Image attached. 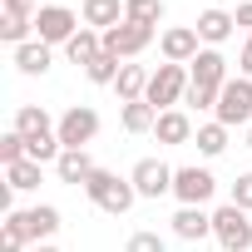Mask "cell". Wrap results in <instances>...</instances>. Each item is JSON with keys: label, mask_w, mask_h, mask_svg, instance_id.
I'll list each match as a JSON object with an SVG mask.
<instances>
[{"label": "cell", "mask_w": 252, "mask_h": 252, "mask_svg": "<svg viewBox=\"0 0 252 252\" xmlns=\"http://www.w3.org/2000/svg\"><path fill=\"white\" fill-rule=\"evenodd\" d=\"M25 158H30V149H25V139H20L15 129H5V134H0V163L10 168V163H25Z\"/></svg>", "instance_id": "obj_28"}, {"label": "cell", "mask_w": 252, "mask_h": 252, "mask_svg": "<svg viewBox=\"0 0 252 252\" xmlns=\"http://www.w3.org/2000/svg\"><path fill=\"white\" fill-rule=\"evenodd\" d=\"M84 193H89V203H94V208H104L109 218H124V213L139 203L134 178H119V173H109V168H94V173H89V183H84Z\"/></svg>", "instance_id": "obj_1"}, {"label": "cell", "mask_w": 252, "mask_h": 252, "mask_svg": "<svg viewBox=\"0 0 252 252\" xmlns=\"http://www.w3.org/2000/svg\"><path fill=\"white\" fill-rule=\"evenodd\" d=\"M213 193H218V178H213L208 168H198V163L173 168V198H178L183 208H203V203H213Z\"/></svg>", "instance_id": "obj_7"}, {"label": "cell", "mask_w": 252, "mask_h": 252, "mask_svg": "<svg viewBox=\"0 0 252 252\" xmlns=\"http://www.w3.org/2000/svg\"><path fill=\"white\" fill-rule=\"evenodd\" d=\"M247 149H252V129H247Z\"/></svg>", "instance_id": "obj_36"}, {"label": "cell", "mask_w": 252, "mask_h": 252, "mask_svg": "<svg viewBox=\"0 0 252 252\" xmlns=\"http://www.w3.org/2000/svg\"><path fill=\"white\" fill-rule=\"evenodd\" d=\"M232 20H237V25H242V30H252V0H242V5H237V10H232Z\"/></svg>", "instance_id": "obj_33"}, {"label": "cell", "mask_w": 252, "mask_h": 252, "mask_svg": "<svg viewBox=\"0 0 252 252\" xmlns=\"http://www.w3.org/2000/svg\"><path fill=\"white\" fill-rule=\"evenodd\" d=\"M232 25H237V20H232V10H203L193 30H198V40H203V45H213V50H218V45L232 35Z\"/></svg>", "instance_id": "obj_18"}, {"label": "cell", "mask_w": 252, "mask_h": 252, "mask_svg": "<svg viewBox=\"0 0 252 252\" xmlns=\"http://www.w3.org/2000/svg\"><path fill=\"white\" fill-rule=\"evenodd\" d=\"M124 64H129V60H119V55H109V50H104V55H94V60L84 64V79H89V84H114Z\"/></svg>", "instance_id": "obj_24"}, {"label": "cell", "mask_w": 252, "mask_h": 252, "mask_svg": "<svg viewBox=\"0 0 252 252\" xmlns=\"http://www.w3.org/2000/svg\"><path fill=\"white\" fill-rule=\"evenodd\" d=\"M129 178H134V188H139V198H154V203H158L163 193H173V168H168L163 158H139Z\"/></svg>", "instance_id": "obj_10"}, {"label": "cell", "mask_w": 252, "mask_h": 252, "mask_svg": "<svg viewBox=\"0 0 252 252\" xmlns=\"http://www.w3.org/2000/svg\"><path fill=\"white\" fill-rule=\"evenodd\" d=\"M25 242H30V237H25V227L5 213V222H0V252H25Z\"/></svg>", "instance_id": "obj_29"}, {"label": "cell", "mask_w": 252, "mask_h": 252, "mask_svg": "<svg viewBox=\"0 0 252 252\" xmlns=\"http://www.w3.org/2000/svg\"><path fill=\"white\" fill-rule=\"evenodd\" d=\"M218 124H222V129H237V124H247L252 119V79H227L222 84V94H218Z\"/></svg>", "instance_id": "obj_3"}, {"label": "cell", "mask_w": 252, "mask_h": 252, "mask_svg": "<svg viewBox=\"0 0 252 252\" xmlns=\"http://www.w3.org/2000/svg\"><path fill=\"white\" fill-rule=\"evenodd\" d=\"M237 69H242V79H252V35H247V45H242V55H237Z\"/></svg>", "instance_id": "obj_32"}, {"label": "cell", "mask_w": 252, "mask_h": 252, "mask_svg": "<svg viewBox=\"0 0 252 252\" xmlns=\"http://www.w3.org/2000/svg\"><path fill=\"white\" fill-rule=\"evenodd\" d=\"M55 173H60V183L84 188V183H89V173H94V158H89L84 149H64V154H60V163H55Z\"/></svg>", "instance_id": "obj_20"}, {"label": "cell", "mask_w": 252, "mask_h": 252, "mask_svg": "<svg viewBox=\"0 0 252 252\" xmlns=\"http://www.w3.org/2000/svg\"><path fill=\"white\" fill-rule=\"evenodd\" d=\"M40 168H45V163H35V158L10 163V168H5V178H10L5 188H10V193H30V188H40Z\"/></svg>", "instance_id": "obj_25"}, {"label": "cell", "mask_w": 252, "mask_h": 252, "mask_svg": "<svg viewBox=\"0 0 252 252\" xmlns=\"http://www.w3.org/2000/svg\"><path fill=\"white\" fill-rule=\"evenodd\" d=\"M30 30H35V15L30 5H15V0H5V15H0V35H5V45H30Z\"/></svg>", "instance_id": "obj_14"}, {"label": "cell", "mask_w": 252, "mask_h": 252, "mask_svg": "<svg viewBox=\"0 0 252 252\" xmlns=\"http://www.w3.org/2000/svg\"><path fill=\"white\" fill-rule=\"evenodd\" d=\"M149 79H154V74H149L144 64H124V69H119V79H114V94H119L124 104H134V99H144V94H149Z\"/></svg>", "instance_id": "obj_21"}, {"label": "cell", "mask_w": 252, "mask_h": 252, "mask_svg": "<svg viewBox=\"0 0 252 252\" xmlns=\"http://www.w3.org/2000/svg\"><path fill=\"white\" fill-rule=\"evenodd\" d=\"M154 139H158V144H188V139H193V119H188L183 109H163L158 124H154Z\"/></svg>", "instance_id": "obj_16"}, {"label": "cell", "mask_w": 252, "mask_h": 252, "mask_svg": "<svg viewBox=\"0 0 252 252\" xmlns=\"http://www.w3.org/2000/svg\"><path fill=\"white\" fill-rule=\"evenodd\" d=\"M158 50H163V60H168V64H193V60H198V50H203V40H198V30H193V25H173V30H163V35H158Z\"/></svg>", "instance_id": "obj_12"}, {"label": "cell", "mask_w": 252, "mask_h": 252, "mask_svg": "<svg viewBox=\"0 0 252 252\" xmlns=\"http://www.w3.org/2000/svg\"><path fill=\"white\" fill-rule=\"evenodd\" d=\"M154 124H158V109H154L149 99L124 104V129H129V134H154Z\"/></svg>", "instance_id": "obj_23"}, {"label": "cell", "mask_w": 252, "mask_h": 252, "mask_svg": "<svg viewBox=\"0 0 252 252\" xmlns=\"http://www.w3.org/2000/svg\"><path fill=\"white\" fill-rule=\"evenodd\" d=\"M10 129L25 139V144H40V139H60V119H50L40 104H20L15 109V124Z\"/></svg>", "instance_id": "obj_11"}, {"label": "cell", "mask_w": 252, "mask_h": 252, "mask_svg": "<svg viewBox=\"0 0 252 252\" xmlns=\"http://www.w3.org/2000/svg\"><path fill=\"white\" fill-rule=\"evenodd\" d=\"M154 25H134V20H124V25H114V30H104V50L109 55H119V60H134V55H144L149 45H154Z\"/></svg>", "instance_id": "obj_8"}, {"label": "cell", "mask_w": 252, "mask_h": 252, "mask_svg": "<svg viewBox=\"0 0 252 252\" xmlns=\"http://www.w3.org/2000/svg\"><path fill=\"white\" fill-rule=\"evenodd\" d=\"M193 139H198V154H203V158H218V154L227 149V129H222L218 119H213V124H203Z\"/></svg>", "instance_id": "obj_27"}, {"label": "cell", "mask_w": 252, "mask_h": 252, "mask_svg": "<svg viewBox=\"0 0 252 252\" xmlns=\"http://www.w3.org/2000/svg\"><path fill=\"white\" fill-rule=\"evenodd\" d=\"M173 232H178L183 242H203V237H213V213H203V208H178V213H173Z\"/></svg>", "instance_id": "obj_15"}, {"label": "cell", "mask_w": 252, "mask_h": 252, "mask_svg": "<svg viewBox=\"0 0 252 252\" xmlns=\"http://www.w3.org/2000/svg\"><path fill=\"white\" fill-rule=\"evenodd\" d=\"M232 74H227V60H222V50H213V45H203L198 50V60L188 64V89H203V94H222V84H227Z\"/></svg>", "instance_id": "obj_5"}, {"label": "cell", "mask_w": 252, "mask_h": 252, "mask_svg": "<svg viewBox=\"0 0 252 252\" xmlns=\"http://www.w3.org/2000/svg\"><path fill=\"white\" fill-rule=\"evenodd\" d=\"M50 64H55V45H45V40H30V45H20V50H15V69H20V74H30V79H35V74H45Z\"/></svg>", "instance_id": "obj_19"}, {"label": "cell", "mask_w": 252, "mask_h": 252, "mask_svg": "<svg viewBox=\"0 0 252 252\" xmlns=\"http://www.w3.org/2000/svg\"><path fill=\"white\" fill-rule=\"evenodd\" d=\"M35 252H60V247H50V242H40V247H35Z\"/></svg>", "instance_id": "obj_35"}, {"label": "cell", "mask_w": 252, "mask_h": 252, "mask_svg": "<svg viewBox=\"0 0 252 252\" xmlns=\"http://www.w3.org/2000/svg\"><path fill=\"white\" fill-rule=\"evenodd\" d=\"M183 94H188V64H158L154 79H149V94H144V99L163 114V109H173Z\"/></svg>", "instance_id": "obj_6"}, {"label": "cell", "mask_w": 252, "mask_h": 252, "mask_svg": "<svg viewBox=\"0 0 252 252\" xmlns=\"http://www.w3.org/2000/svg\"><path fill=\"white\" fill-rule=\"evenodd\" d=\"M124 20H134V25H154L163 20V0H124Z\"/></svg>", "instance_id": "obj_26"}, {"label": "cell", "mask_w": 252, "mask_h": 252, "mask_svg": "<svg viewBox=\"0 0 252 252\" xmlns=\"http://www.w3.org/2000/svg\"><path fill=\"white\" fill-rule=\"evenodd\" d=\"M94 134H99V114L89 104H74L60 114V144L64 149H84V144H94Z\"/></svg>", "instance_id": "obj_9"}, {"label": "cell", "mask_w": 252, "mask_h": 252, "mask_svg": "<svg viewBox=\"0 0 252 252\" xmlns=\"http://www.w3.org/2000/svg\"><path fill=\"white\" fill-rule=\"evenodd\" d=\"M79 15L89 30H114V25H124V0H84Z\"/></svg>", "instance_id": "obj_17"}, {"label": "cell", "mask_w": 252, "mask_h": 252, "mask_svg": "<svg viewBox=\"0 0 252 252\" xmlns=\"http://www.w3.org/2000/svg\"><path fill=\"white\" fill-rule=\"evenodd\" d=\"M227 203H237L242 213H252V173H237V183H232V198Z\"/></svg>", "instance_id": "obj_31"}, {"label": "cell", "mask_w": 252, "mask_h": 252, "mask_svg": "<svg viewBox=\"0 0 252 252\" xmlns=\"http://www.w3.org/2000/svg\"><path fill=\"white\" fill-rule=\"evenodd\" d=\"M79 35V15L69 10V5H40L35 10V40H45V45H69Z\"/></svg>", "instance_id": "obj_4"}, {"label": "cell", "mask_w": 252, "mask_h": 252, "mask_svg": "<svg viewBox=\"0 0 252 252\" xmlns=\"http://www.w3.org/2000/svg\"><path fill=\"white\" fill-rule=\"evenodd\" d=\"M64 55H69L74 64H89L94 55H104V35H99V30H89V25H79V35L64 45Z\"/></svg>", "instance_id": "obj_22"}, {"label": "cell", "mask_w": 252, "mask_h": 252, "mask_svg": "<svg viewBox=\"0 0 252 252\" xmlns=\"http://www.w3.org/2000/svg\"><path fill=\"white\" fill-rule=\"evenodd\" d=\"M15 5H30V10H40V0H15Z\"/></svg>", "instance_id": "obj_34"}, {"label": "cell", "mask_w": 252, "mask_h": 252, "mask_svg": "<svg viewBox=\"0 0 252 252\" xmlns=\"http://www.w3.org/2000/svg\"><path fill=\"white\" fill-rule=\"evenodd\" d=\"M213 237L222 242V252H252V218L237 203H222L213 213Z\"/></svg>", "instance_id": "obj_2"}, {"label": "cell", "mask_w": 252, "mask_h": 252, "mask_svg": "<svg viewBox=\"0 0 252 252\" xmlns=\"http://www.w3.org/2000/svg\"><path fill=\"white\" fill-rule=\"evenodd\" d=\"M124 252H168V242L158 237V232H149V227H139L129 242H124Z\"/></svg>", "instance_id": "obj_30"}, {"label": "cell", "mask_w": 252, "mask_h": 252, "mask_svg": "<svg viewBox=\"0 0 252 252\" xmlns=\"http://www.w3.org/2000/svg\"><path fill=\"white\" fill-rule=\"evenodd\" d=\"M10 218L25 227V237H30L35 247L60 232V208H55V203H35V208H25V213H10Z\"/></svg>", "instance_id": "obj_13"}]
</instances>
